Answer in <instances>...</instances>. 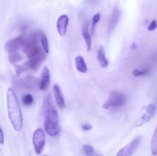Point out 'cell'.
<instances>
[{
  "label": "cell",
  "instance_id": "cell-1",
  "mask_svg": "<svg viewBox=\"0 0 157 156\" xmlns=\"http://www.w3.org/2000/svg\"><path fill=\"white\" fill-rule=\"evenodd\" d=\"M44 112V127L46 133L50 136H55L59 133V116L58 110L55 107L50 93L44 97L43 102Z\"/></svg>",
  "mask_w": 157,
  "mask_h": 156
},
{
  "label": "cell",
  "instance_id": "cell-2",
  "mask_svg": "<svg viewBox=\"0 0 157 156\" xmlns=\"http://www.w3.org/2000/svg\"><path fill=\"white\" fill-rule=\"evenodd\" d=\"M7 108L9 120L12 127L16 132H20L23 125L22 114L16 93L12 88H9L7 90Z\"/></svg>",
  "mask_w": 157,
  "mask_h": 156
},
{
  "label": "cell",
  "instance_id": "cell-3",
  "mask_svg": "<svg viewBox=\"0 0 157 156\" xmlns=\"http://www.w3.org/2000/svg\"><path fill=\"white\" fill-rule=\"evenodd\" d=\"M127 102V97L123 93L119 91H113L109 95L108 99L103 105L104 110L111 108H119L123 106Z\"/></svg>",
  "mask_w": 157,
  "mask_h": 156
},
{
  "label": "cell",
  "instance_id": "cell-4",
  "mask_svg": "<svg viewBox=\"0 0 157 156\" xmlns=\"http://www.w3.org/2000/svg\"><path fill=\"white\" fill-rule=\"evenodd\" d=\"M46 142V137L44 131L41 128H38L34 132L32 136V143H33L35 151L37 154H40L42 152Z\"/></svg>",
  "mask_w": 157,
  "mask_h": 156
},
{
  "label": "cell",
  "instance_id": "cell-5",
  "mask_svg": "<svg viewBox=\"0 0 157 156\" xmlns=\"http://www.w3.org/2000/svg\"><path fill=\"white\" fill-rule=\"evenodd\" d=\"M25 36L23 35H19L13 39H10L5 44V49L8 53L14 51H18L20 48H22L24 46Z\"/></svg>",
  "mask_w": 157,
  "mask_h": 156
},
{
  "label": "cell",
  "instance_id": "cell-6",
  "mask_svg": "<svg viewBox=\"0 0 157 156\" xmlns=\"http://www.w3.org/2000/svg\"><path fill=\"white\" fill-rule=\"evenodd\" d=\"M141 142V138L137 136L133 139L129 144L124 148H121L117 154V156H131L136 151Z\"/></svg>",
  "mask_w": 157,
  "mask_h": 156
},
{
  "label": "cell",
  "instance_id": "cell-7",
  "mask_svg": "<svg viewBox=\"0 0 157 156\" xmlns=\"http://www.w3.org/2000/svg\"><path fill=\"white\" fill-rule=\"evenodd\" d=\"M156 106L154 104L151 103L147 105V106L144 107V113L143 115L141 116V117L140 118L139 121H138L137 126H141L144 124L147 123V122H150L153 117H154L155 114H156Z\"/></svg>",
  "mask_w": 157,
  "mask_h": 156
},
{
  "label": "cell",
  "instance_id": "cell-8",
  "mask_svg": "<svg viewBox=\"0 0 157 156\" xmlns=\"http://www.w3.org/2000/svg\"><path fill=\"white\" fill-rule=\"evenodd\" d=\"M120 18H121V10L119 9V8L115 7L112 11V13L109 18L108 26H107V32L109 35L111 34V32L114 30Z\"/></svg>",
  "mask_w": 157,
  "mask_h": 156
},
{
  "label": "cell",
  "instance_id": "cell-9",
  "mask_svg": "<svg viewBox=\"0 0 157 156\" xmlns=\"http://www.w3.org/2000/svg\"><path fill=\"white\" fill-rule=\"evenodd\" d=\"M69 23V18L67 15H62L58 18L57 21V30L61 36H65L67 34V26Z\"/></svg>",
  "mask_w": 157,
  "mask_h": 156
},
{
  "label": "cell",
  "instance_id": "cell-10",
  "mask_svg": "<svg viewBox=\"0 0 157 156\" xmlns=\"http://www.w3.org/2000/svg\"><path fill=\"white\" fill-rule=\"evenodd\" d=\"M51 74L50 70L47 67H44L41 72V79H40L39 89L41 90H46L50 84Z\"/></svg>",
  "mask_w": 157,
  "mask_h": 156
},
{
  "label": "cell",
  "instance_id": "cell-11",
  "mask_svg": "<svg viewBox=\"0 0 157 156\" xmlns=\"http://www.w3.org/2000/svg\"><path fill=\"white\" fill-rule=\"evenodd\" d=\"M53 93L57 106L60 109H64L65 107V101H64V96L61 93V88L58 84H55L53 86Z\"/></svg>",
  "mask_w": 157,
  "mask_h": 156
},
{
  "label": "cell",
  "instance_id": "cell-12",
  "mask_svg": "<svg viewBox=\"0 0 157 156\" xmlns=\"http://www.w3.org/2000/svg\"><path fill=\"white\" fill-rule=\"evenodd\" d=\"M97 59L98 61L99 62L100 65L103 68H106L108 67L109 65V61L107 59V56H106V52L104 50V47L101 46L99 49L98 50V53H97Z\"/></svg>",
  "mask_w": 157,
  "mask_h": 156
},
{
  "label": "cell",
  "instance_id": "cell-13",
  "mask_svg": "<svg viewBox=\"0 0 157 156\" xmlns=\"http://www.w3.org/2000/svg\"><path fill=\"white\" fill-rule=\"evenodd\" d=\"M82 35L83 38H84V41L86 43V45H87V50H90L91 49V45H92V38L91 35H90V32H89L88 29V24L87 22H85L83 25L82 28Z\"/></svg>",
  "mask_w": 157,
  "mask_h": 156
},
{
  "label": "cell",
  "instance_id": "cell-14",
  "mask_svg": "<svg viewBox=\"0 0 157 156\" xmlns=\"http://www.w3.org/2000/svg\"><path fill=\"white\" fill-rule=\"evenodd\" d=\"M75 65H76L77 70L82 73H86L88 70L87 64L85 63L84 58L81 55H78L75 58Z\"/></svg>",
  "mask_w": 157,
  "mask_h": 156
},
{
  "label": "cell",
  "instance_id": "cell-15",
  "mask_svg": "<svg viewBox=\"0 0 157 156\" xmlns=\"http://www.w3.org/2000/svg\"><path fill=\"white\" fill-rule=\"evenodd\" d=\"M40 84V80H37L35 77L33 76H28V77L25 78L24 80L22 81V84L26 89L29 90H33L36 87L37 84L39 85Z\"/></svg>",
  "mask_w": 157,
  "mask_h": 156
},
{
  "label": "cell",
  "instance_id": "cell-16",
  "mask_svg": "<svg viewBox=\"0 0 157 156\" xmlns=\"http://www.w3.org/2000/svg\"><path fill=\"white\" fill-rule=\"evenodd\" d=\"M150 150H151V153L153 156L157 155V125L155 128L154 132H153V137L151 139Z\"/></svg>",
  "mask_w": 157,
  "mask_h": 156
},
{
  "label": "cell",
  "instance_id": "cell-17",
  "mask_svg": "<svg viewBox=\"0 0 157 156\" xmlns=\"http://www.w3.org/2000/svg\"><path fill=\"white\" fill-rule=\"evenodd\" d=\"M8 58H9V61L11 64H15V63L19 62L21 60H23V56L18 51H14L9 53Z\"/></svg>",
  "mask_w": 157,
  "mask_h": 156
},
{
  "label": "cell",
  "instance_id": "cell-18",
  "mask_svg": "<svg viewBox=\"0 0 157 156\" xmlns=\"http://www.w3.org/2000/svg\"><path fill=\"white\" fill-rule=\"evenodd\" d=\"M40 40H41V46H42V48L43 50H44V53L48 54L49 51V44L47 36H46L44 33H41V38H40Z\"/></svg>",
  "mask_w": 157,
  "mask_h": 156
},
{
  "label": "cell",
  "instance_id": "cell-19",
  "mask_svg": "<svg viewBox=\"0 0 157 156\" xmlns=\"http://www.w3.org/2000/svg\"><path fill=\"white\" fill-rule=\"evenodd\" d=\"M83 150L85 153L86 156H95L94 148L93 146L90 145H83Z\"/></svg>",
  "mask_w": 157,
  "mask_h": 156
},
{
  "label": "cell",
  "instance_id": "cell-20",
  "mask_svg": "<svg viewBox=\"0 0 157 156\" xmlns=\"http://www.w3.org/2000/svg\"><path fill=\"white\" fill-rule=\"evenodd\" d=\"M150 73L149 69H144V70H140V69H134L133 70V75L134 76H142L147 75Z\"/></svg>",
  "mask_w": 157,
  "mask_h": 156
},
{
  "label": "cell",
  "instance_id": "cell-21",
  "mask_svg": "<svg viewBox=\"0 0 157 156\" xmlns=\"http://www.w3.org/2000/svg\"><path fill=\"white\" fill-rule=\"evenodd\" d=\"M21 99H22V102L25 106H31L34 102V98L31 94L24 95Z\"/></svg>",
  "mask_w": 157,
  "mask_h": 156
},
{
  "label": "cell",
  "instance_id": "cell-22",
  "mask_svg": "<svg viewBox=\"0 0 157 156\" xmlns=\"http://www.w3.org/2000/svg\"><path fill=\"white\" fill-rule=\"evenodd\" d=\"M101 20V14L100 13H96L92 18V24H91V29H92V32H94V31L95 28H96L97 24Z\"/></svg>",
  "mask_w": 157,
  "mask_h": 156
},
{
  "label": "cell",
  "instance_id": "cell-23",
  "mask_svg": "<svg viewBox=\"0 0 157 156\" xmlns=\"http://www.w3.org/2000/svg\"><path fill=\"white\" fill-rule=\"evenodd\" d=\"M156 28H157V21L156 20H153V21L150 22V24H149L147 29H148L149 31H150V32H152V31H154Z\"/></svg>",
  "mask_w": 157,
  "mask_h": 156
},
{
  "label": "cell",
  "instance_id": "cell-24",
  "mask_svg": "<svg viewBox=\"0 0 157 156\" xmlns=\"http://www.w3.org/2000/svg\"><path fill=\"white\" fill-rule=\"evenodd\" d=\"M81 128H82L83 130H85V131H88V130L91 129L92 126L90 125V124L86 123V124H84V125H82Z\"/></svg>",
  "mask_w": 157,
  "mask_h": 156
},
{
  "label": "cell",
  "instance_id": "cell-25",
  "mask_svg": "<svg viewBox=\"0 0 157 156\" xmlns=\"http://www.w3.org/2000/svg\"><path fill=\"white\" fill-rule=\"evenodd\" d=\"M0 136H1L0 143H1V145H3V144H4V132H3L2 128H1V132H0Z\"/></svg>",
  "mask_w": 157,
  "mask_h": 156
},
{
  "label": "cell",
  "instance_id": "cell-26",
  "mask_svg": "<svg viewBox=\"0 0 157 156\" xmlns=\"http://www.w3.org/2000/svg\"><path fill=\"white\" fill-rule=\"evenodd\" d=\"M95 156H101V155H99V154H98V155H95Z\"/></svg>",
  "mask_w": 157,
  "mask_h": 156
}]
</instances>
